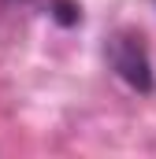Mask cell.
Wrapping results in <instances>:
<instances>
[{
  "label": "cell",
  "mask_w": 156,
  "mask_h": 159,
  "mask_svg": "<svg viewBox=\"0 0 156 159\" xmlns=\"http://www.w3.org/2000/svg\"><path fill=\"white\" fill-rule=\"evenodd\" d=\"M104 56H108V67H112L130 89L153 93V85H156V81H153V59H149V48H145L141 34H134V30L112 34Z\"/></svg>",
  "instance_id": "6da1fadb"
}]
</instances>
